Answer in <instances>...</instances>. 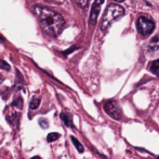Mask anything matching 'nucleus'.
Returning a JSON list of instances; mask_svg holds the SVG:
<instances>
[{"instance_id":"nucleus-12","label":"nucleus","mask_w":159,"mask_h":159,"mask_svg":"<svg viewBox=\"0 0 159 159\" xmlns=\"http://www.w3.org/2000/svg\"><path fill=\"white\" fill-rule=\"evenodd\" d=\"M12 105L14 106V107H17V108H19V109H22V107H23V99H22V97L21 96H19V97H17V99L13 101L12 103Z\"/></svg>"},{"instance_id":"nucleus-9","label":"nucleus","mask_w":159,"mask_h":159,"mask_svg":"<svg viewBox=\"0 0 159 159\" xmlns=\"http://www.w3.org/2000/svg\"><path fill=\"white\" fill-rule=\"evenodd\" d=\"M70 139H72V142H73V144L75 145V147L77 148V151H79V153H83V146H82L81 144H80V142L78 141L77 138L75 137V136H70Z\"/></svg>"},{"instance_id":"nucleus-15","label":"nucleus","mask_w":159,"mask_h":159,"mask_svg":"<svg viewBox=\"0 0 159 159\" xmlns=\"http://www.w3.org/2000/svg\"><path fill=\"white\" fill-rule=\"evenodd\" d=\"M76 49H78V47H72V48H70V49H68V50H65V51H63V52H62V54H64V56H67V54H72V52H73L74 50H76Z\"/></svg>"},{"instance_id":"nucleus-5","label":"nucleus","mask_w":159,"mask_h":159,"mask_svg":"<svg viewBox=\"0 0 159 159\" xmlns=\"http://www.w3.org/2000/svg\"><path fill=\"white\" fill-rule=\"evenodd\" d=\"M104 1H94L92 4V8H91V12H90V17H89V24L90 25H94L96 23L98 17L100 14V9L101 6L103 4Z\"/></svg>"},{"instance_id":"nucleus-14","label":"nucleus","mask_w":159,"mask_h":159,"mask_svg":"<svg viewBox=\"0 0 159 159\" xmlns=\"http://www.w3.org/2000/svg\"><path fill=\"white\" fill-rule=\"evenodd\" d=\"M39 126H42V128H48V126H49V123H48V122H47V120H45V119H40V120H39Z\"/></svg>"},{"instance_id":"nucleus-17","label":"nucleus","mask_w":159,"mask_h":159,"mask_svg":"<svg viewBox=\"0 0 159 159\" xmlns=\"http://www.w3.org/2000/svg\"><path fill=\"white\" fill-rule=\"evenodd\" d=\"M30 159H41L39 156H35V157H33V158H30Z\"/></svg>"},{"instance_id":"nucleus-8","label":"nucleus","mask_w":159,"mask_h":159,"mask_svg":"<svg viewBox=\"0 0 159 159\" xmlns=\"http://www.w3.org/2000/svg\"><path fill=\"white\" fill-rule=\"evenodd\" d=\"M148 69L151 70V72L153 73V74H155V75L159 76V59L158 60L153 61V62L149 64Z\"/></svg>"},{"instance_id":"nucleus-13","label":"nucleus","mask_w":159,"mask_h":159,"mask_svg":"<svg viewBox=\"0 0 159 159\" xmlns=\"http://www.w3.org/2000/svg\"><path fill=\"white\" fill-rule=\"evenodd\" d=\"M0 69L6 70V71H10V70H11V67H10L9 63H7V61H4V60H1V59H0Z\"/></svg>"},{"instance_id":"nucleus-7","label":"nucleus","mask_w":159,"mask_h":159,"mask_svg":"<svg viewBox=\"0 0 159 159\" xmlns=\"http://www.w3.org/2000/svg\"><path fill=\"white\" fill-rule=\"evenodd\" d=\"M60 117H61V119L63 120V122L65 123L66 126H68V128H73V117H72L70 113L62 112Z\"/></svg>"},{"instance_id":"nucleus-4","label":"nucleus","mask_w":159,"mask_h":159,"mask_svg":"<svg viewBox=\"0 0 159 159\" xmlns=\"http://www.w3.org/2000/svg\"><path fill=\"white\" fill-rule=\"evenodd\" d=\"M104 110L110 118H113L115 120H120L123 118V112H121L120 106L118 105V103L116 100L106 101L104 104Z\"/></svg>"},{"instance_id":"nucleus-10","label":"nucleus","mask_w":159,"mask_h":159,"mask_svg":"<svg viewBox=\"0 0 159 159\" xmlns=\"http://www.w3.org/2000/svg\"><path fill=\"white\" fill-rule=\"evenodd\" d=\"M39 105H40V98L34 97L33 99L30 100V103H29V108L30 109H37Z\"/></svg>"},{"instance_id":"nucleus-16","label":"nucleus","mask_w":159,"mask_h":159,"mask_svg":"<svg viewBox=\"0 0 159 159\" xmlns=\"http://www.w3.org/2000/svg\"><path fill=\"white\" fill-rule=\"evenodd\" d=\"M88 1H77V4L78 6H80V7H82V8H86L87 6H88Z\"/></svg>"},{"instance_id":"nucleus-2","label":"nucleus","mask_w":159,"mask_h":159,"mask_svg":"<svg viewBox=\"0 0 159 159\" xmlns=\"http://www.w3.org/2000/svg\"><path fill=\"white\" fill-rule=\"evenodd\" d=\"M125 14V10L121 6H119L117 3H112L109 4L107 9H106L104 17L102 19V24H101V29L102 31H105L110 26V24L114 21L118 20L119 17Z\"/></svg>"},{"instance_id":"nucleus-1","label":"nucleus","mask_w":159,"mask_h":159,"mask_svg":"<svg viewBox=\"0 0 159 159\" xmlns=\"http://www.w3.org/2000/svg\"><path fill=\"white\" fill-rule=\"evenodd\" d=\"M33 11L38 17V21L40 23L42 31L47 35L56 37L64 29L65 21L62 17L60 13L53 11L52 9L41 7V6H35L33 7Z\"/></svg>"},{"instance_id":"nucleus-6","label":"nucleus","mask_w":159,"mask_h":159,"mask_svg":"<svg viewBox=\"0 0 159 159\" xmlns=\"http://www.w3.org/2000/svg\"><path fill=\"white\" fill-rule=\"evenodd\" d=\"M146 51L148 54L151 56H155L159 54V35H156L155 37L151 39L149 44L146 47Z\"/></svg>"},{"instance_id":"nucleus-18","label":"nucleus","mask_w":159,"mask_h":159,"mask_svg":"<svg viewBox=\"0 0 159 159\" xmlns=\"http://www.w3.org/2000/svg\"><path fill=\"white\" fill-rule=\"evenodd\" d=\"M3 82V77L1 76V74H0V83H2Z\"/></svg>"},{"instance_id":"nucleus-3","label":"nucleus","mask_w":159,"mask_h":159,"mask_svg":"<svg viewBox=\"0 0 159 159\" xmlns=\"http://www.w3.org/2000/svg\"><path fill=\"white\" fill-rule=\"evenodd\" d=\"M136 27H138V32H139L142 36H147L154 31L155 29V23L154 21L147 17H140L136 21Z\"/></svg>"},{"instance_id":"nucleus-11","label":"nucleus","mask_w":159,"mask_h":159,"mask_svg":"<svg viewBox=\"0 0 159 159\" xmlns=\"http://www.w3.org/2000/svg\"><path fill=\"white\" fill-rule=\"evenodd\" d=\"M60 134L59 133H55V132H52V133H50V134H48V136H47V141L49 143H51V142H54V141H56V139H59L60 138Z\"/></svg>"}]
</instances>
